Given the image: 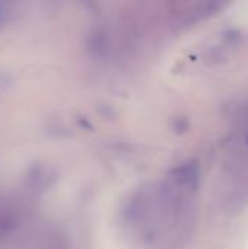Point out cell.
<instances>
[{
	"instance_id": "6da1fadb",
	"label": "cell",
	"mask_w": 248,
	"mask_h": 249,
	"mask_svg": "<svg viewBox=\"0 0 248 249\" xmlns=\"http://www.w3.org/2000/svg\"><path fill=\"white\" fill-rule=\"evenodd\" d=\"M222 179L227 203L241 207L248 204V101L235 109L224 142Z\"/></svg>"
}]
</instances>
